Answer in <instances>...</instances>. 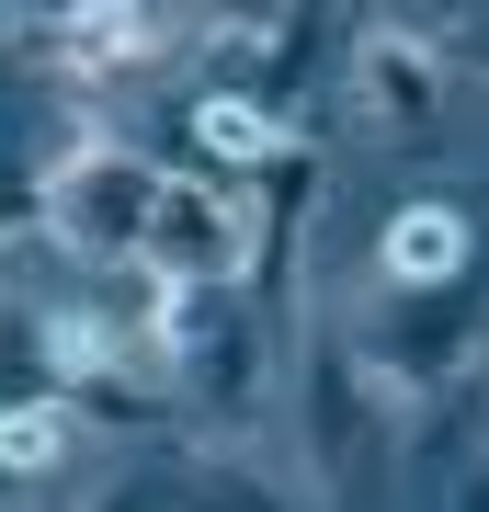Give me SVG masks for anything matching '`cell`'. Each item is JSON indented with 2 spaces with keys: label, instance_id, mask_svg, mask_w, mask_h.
I'll return each mask as SVG.
<instances>
[{
  "label": "cell",
  "instance_id": "obj_1",
  "mask_svg": "<svg viewBox=\"0 0 489 512\" xmlns=\"http://www.w3.org/2000/svg\"><path fill=\"white\" fill-rule=\"evenodd\" d=\"M296 376H308V478H319V512H399V444L410 421L376 399V376L353 365V330L342 319H308L296 342Z\"/></svg>",
  "mask_w": 489,
  "mask_h": 512
},
{
  "label": "cell",
  "instance_id": "obj_2",
  "mask_svg": "<svg viewBox=\"0 0 489 512\" xmlns=\"http://www.w3.org/2000/svg\"><path fill=\"white\" fill-rule=\"evenodd\" d=\"M353 330V319H342ZM478 353H489V285H455V296H376V319L353 330V365L376 376V399L421 421V410H444L455 387L478 376Z\"/></svg>",
  "mask_w": 489,
  "mask_h": 512
},
{
  "label": "cell",
  "instance_id": "obj_3",
  "mask_svg": "<svg viewBox=\"0 0 489 512\" xmlns=\"http://www.w3.org/2000/svg\"><path fill=\"white\" fill-rule=\"evenodd\" d=\"M160 160H137L126 137H80L69 160L35 183V217L69 262H91V274H114V262H148V228H160Z\"/></svg>",
  "mask_w": 489,
  "mask_h": 512
},
{
  "label": "cell",
  "instance_id": "obj_4",
  "mask_svg": "<svg viewBox=\"0 0 489 512\" xmlns=\"http://www.w3.org/2000/svg\"><path fill=\"white\" fill-rule=\"evenodd\" d=\"M160 387L205 421H251L262 399V319L239 285H160Z\"/></svg>",
  "mask_w": 489,
  "mask_h": 512
},
{
  "label": "cell",
  "instance_id": "obj_5",
  "mask_svg": "<svg viewBox=\"0 0 489 512\" xmlns=\"http://www.w3.org/2000/svg\"><path fill=\"white\" fill-rule=\"evenodd\" d=\"M148 274L160 285H239L251 274V205H239V183L171 171L160 183V228H148Z\"/></svg>",
  "mask_w": 489,
  "mask_h": 512
},
{
  "label": "cell",
  "instance_id": "obj_6",
  "mask_svg": "<svg viewBox=\"0 0 489 512\" xmlns=\"http://www.w3.org/2000/svg\"><path fill=\"white\" fill-rule=\"evenodd\" d=\"M12 46L46 57V69H69V80H137V69H160V57L182 46V12L80 0V12H57V23H12Z\"/></svg>",
  "mask_w": 489,
  "mask_h": 512
},
{
  "label": "cell",
  "instance_id": "obj_7",
  "mask_svg": "<svg viewBox=\"0 0 489 512\" xmlns=\"http://www.w3.org/2000/svg\"><path fill=\"white\" fill-rule=\"evenodd\" d=\"M444 80H455V57L421 23H353V103L387 137H433L444 126Z\"/></svg>",
  "mask_w": 489,
  "mask_h": 512
},
{
  "label": "cell",
  "instance_id": "obj_8",
  "mask_svg": "<svg viewBox=\"0 0 489 512\" xmlns=\"http://www.w3.org/2000/svg\"><path fill=\"white\" fill-rule=\"evenodd\" d=\"M239 205H251V274H239V296H251V319H285V296H296V239H308V205H319V148L296 137L273 171L239 183Z\"/></svg>",
  "mask_w": 489,
  "mask_h": 512
},
{
  "label": "cell",
  "instance_id": "obj_9",
  "mask_svg": "<svg viewBox=\"0 0 489 512\" xmlns=\"http://www.w3.org/2000/svg\"><path fill=\"white\" fill-rule=\"evenodd\" d=\"M478 251H489V228H478V205H455V194H410L399 217L376 228L387 296H455V285H478Z\"/></svg>",
  "mask_w": 489,
  "mask_h": 512
},
{
  "label": "cell",
  "instance_id": "obj_10",
  "mask_svg": "<svg viewBox=\"0 0 489 512\" xmlns=\"http://www.w3.org/2000/svg\"><path fill=\"white\" fill-rule=\"evenodd\" d=\"M182 137H194V160L217 171V183H251V171H273L296 148V126H273V114L239 103V92H194L182 103Z\"/></svg>",
  "mask_w": 489,
  "mask_h": 512
},
{
  "label": "cell",
  "instance_id": "obj_11",
  "mask_svg": "<svg viewBox=\"0 0 489 512\" xmlns=\"http://www.w3.org/2000/svg\"><path fill=\"white\" fill-rule=\"evenodd\" d=\"M69 467V399H0V490H35Z\"/></svg>",
  "mask_w": 489,
  "mask_h": 512
},
{
  "label": "cell",
  "instance_id": "obj_12",
  "mask_svg": "<svg viewBox=\"0 0 489 512\" xmlns=\"http://www.w3.org/2000/svg\"><path fill=\"white\" fill-rule=\"evenodd\" d=\"M444 512H489V433H478V456H467V478H455Z\"/></svg>",
  "mask_w": 489,
  "mask_h": 512
}]
</instances>
